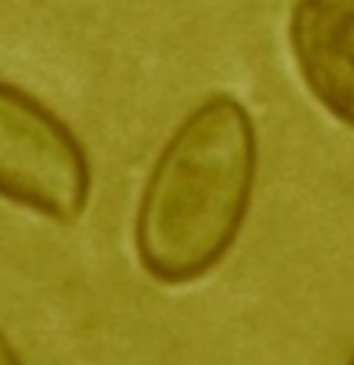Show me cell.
Returning <instances> with one entry per match:
<instances>
[{
  "label": "cell",
  "instance_id": "cell-2",
  "mask_svg": "<svg viewBox=\"0 0 354 365\" xmlns=\"http://www.w3.org/2000/svg\"><path fill=\"white\" fill-rule=\"evenodd\" d=\"M88 185V160L71 128L40 100L0 80V197L74 222Z\"/></svg>",
  "mask_w": 354,
  "mask_h": 365
},
{
  "label": "cell",
  "instance_id": "cell-1",
  "mask_svg": "<svg viewBox=\"0 0 354 365\" xmlns=\"http://www.w3.org/2000/svg\"><path fill=\"white\" fill-rule=\"evenodd\" d=\"M257 174V131L231 94L206 97L171 134L137 211V257L160 282L206 277L231 248Z\"/></svg>",
  "mask_w": 354,
  "mask_h": 365
},
{
  "label": "cell",
  "instance_id": "cell-3",
  "mask_svg": "<svg viewBox=\"0 0 354 365\" xmlns=\"http://www.w3.org/2000/svg\"><path fill=\"white\" fill-rule=\"evenodd\" d=\"M288 46L311 97L354 128V0H297Z\"/></svg>",
  "mask_w": 354,
  "mask_h": 365
},
{
  "label": "cell",
  "instance_id": "cell-5",
  "mask_svg": "<svg viewBox=\"0 0 354 365\" xmlns=\"http://www.w3.org/2000/svg\"><path fill=\"white\" fill-rule=\"evenodd\" d=\"M348 365H354V354H351V359H348Z\"/></svg>",
  "mask_w": 354,
  "mask_h": 365
},
{
  "label": "cell",
  "instance_id": "cell-4",
  "mask_svg": "<svg viewBox=\"0 0 354 365\" xmlns=\"http://www.w3.org/2000/svg\"><path fill=\"white\" fill-rule=\"evenodd\" d=\"M0 365H23L20 356H17V351L11 348V342L6 339L3 331H0Z\"/></svg>",
  "mask_w": 354,
  "mask_h": 365
}]
</instances>
